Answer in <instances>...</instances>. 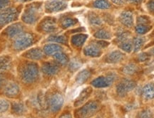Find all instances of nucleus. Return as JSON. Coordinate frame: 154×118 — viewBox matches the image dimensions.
I'll return each instance as SVG.
<instances>
[{
	"mask_svg": "<svg viewBox=\"0 0 154 118\" xmlns=\"http://www.w3.org/2000/svg\"><path fill=\"white\" fill-rule=\"evenodd\" d=\"M35 42V37L29 33H22L14 38L12 46L16 51L26 49Z\"/></svg>",
	"mask_w": 154,
	"mask_h": 118,
	"instance_id": "obj_2",
	"label": "nucleus"
},
{
	"mask_svg": "<svg viewBox=\"0 0 154 118\" xmlns=\"http://www.w3.org/2000/svg\"><path fill=\"white\" fill-rule=\"evenodd\" d=\"M143 96L147 100L153 99L154 98V86L153 84H148L144 87Z\"/></svg>",
	"mask_w": 154,
	"mask_h": 118,
	"instance_id": "obj_22",
	"label": "nucleus"
},
{
	"mask_svg": "<svg viewBox=\"0 0 154 118\" xmlns=\"http://www.w3.org/2000/svg\"><path fill=\"white\" fill-rule=\"evenodd\" d=\"M124 55V53H121V51H116L111 52L106 57V61L111 63H118V62L121 61L123 59Z\"/></svg>",
	"mask_w": 154,
	"mask_h": 118,
	"instance_id": "obj_20",
	"label": "nucleus"
},
{
	"mask_svg": "<svg viewBox=\"0 0 154 118\" xmlns=\"http://www.w3.org/2000/svg\"><path fill=\"white\" fill-rule=\"evenodd\" d=\"M66 3L61 0H52L46 4L45 9L47 12L53 13L62 11L66 9Z\"/></svg>",
	"mask_w": 154,
	"mask_h": 118,
	"instance_id": "obj_10",
	"label": "nucleus"
},
{
	"mask_svg": "<svg viewBox=\"0 0 154 118\" xmlns=\"http://www.w3.org/2000/svg\"><path fill=\"white\" fill-rule=\"evenodd\" d=\"M53 57L57 63H59V64L62 65H66L69 62L68 57H67L66 54L63 53L62 51H59L58 52V53H55L54 55H53Z\"/></svg>",
	"mask_w": 154,
	"mask_h": 118,
	"instance_id": "obj_23",
	"label": "nucleus"
},
{
	"mask_svg": "<svg viewBox=\"0 0 154 118\" xmlns=\"http://www.w3.org/2000/svg\"><path fill=\"white\" fill-rule=\"evenodd\" d=\"M2 91L3 93L8 98H15L19 95L20 89L17 83L14 81H9V82H6Z\"/></svg>",
	"mask_w": 154,
	"mask_h": 118,
	"instance_id": "obj_8",
	"label": "nucleus"
},
{
	"mask_svg": "<svg viewBox=\"0 0 154 118\" xmlns=\"http://www.w3.org/2000/svg\"><path fill=\"white\" fill-rule=\"evenodd\" d=\"M10 0H0V10L8 8Z\"/></svg>",
	"mask_w": 154,
	"mask_h": 118,
	"instance_id": "obj_36",
	"label": "nucleus"
},
{
	"mask_svg": "<svg viewBox=\"0 0 154 118\" xmlns=\"http://www.w3.org/2000/svg\"><path fill=\"white\" fill-rule=\"evenodd\" d=\"M113 2V3L116 4L117 5H122L126 2V0H111Z\"/></svg>",
	"mask_w": 154,
	"mask_h": 118,
	"instance_id": "obj_44",
	"label": "nucleus"
},
{
	"mask_svg": "<svg viewBox=\"0 0 154 118\" xmlns=\"http://www.w3.org/2000/svg\"><path fill=\"white\" fill-rule=\"evenodd\" d=\"M63 104V98L61 94L55 93L50 98L49 106L52 113H57L61 110Z\"/></svg>",
	"mask_w": 154,
	"mask_h": 118,
	"instance_id": "obj_9",
	"label": "nucleus"
},
{
	"mask_svg": "<svg viewBox=\"0 0 154 118\" xmlns=\"http://www.w3.org/2000/svg\"><path fill=\"white\" fill-rule=\"evenodd\" d=\"M61 117H72V116L69 115V114H68V115H61Z\"/></svg>",
	"mask_w": 154,
	"mask_h": 118,
	"instance_id": "obj_46",
	"label": "nucleus"
},
{
	"mask_svg": "<svg viewBox=\"0 0 154 118\" xmlns=\"http://www.w3.org/2000/svg\"><path fill=\"white\" fill-rule=\"evenodd\" d=\"M49 41L56 42V43L59 44H66L67 40L64 36H51L49 38Z\"/></svg>",
	"mask_w": 154,
	"mask_h": 118,
	"instance_id": "obj_30",
	"label": "nucleus"
},
{
	"mask_svg": "<svg viewBox=\"0 0 154 118\" xmlns=\"http://www.w3.org/2000/svg\"><path fill=\"white\" fill-rule=\"evenodd\" d=\"M121 23L127 27H131L134 24V19L133 14L130 11H124L120 16Z\"/></svg>",
	"mask_w": 154,
	"mask_h": 118,
	"instance_id": "obj_17",
	"label": "nucleus"
},
{
	"mask_svg": "<svg viewBox=\"0 0 154 118\" xmlns=\"http://www.w3.org/2000/svg\"><path fill=\"white\" fill-rule=\"evenodd\" d=\"M149 59V56L146 53L140 54L139 56H138V60H139L140 61H146Z\"/></svg>",
	"mask_w": 154,
	"mask_h": 118,
	"instance_id": "obj_40",
	"label": "nucleus"
},
{
	"mask_svg": "<svg viewBox=\"0 0 154 118\" xmlns=\"http://www.w3.org/2000/svg\"><path fill=\"white\" fill-rule=\"evenodd\" d=\"M59 51H62V48H61V46L58 45V44H47L44 48V53L49 56H53Z\"/></svg>",
	"mask_w": 154,
	"mask_h": 118,
	"instance_id": "obj_19",
	"label": "nucleus"
},
{
	"mask_svg": "<svg viewBox=\"0 0 154 118\" xmlns=\"http://www.w3.org/2000/svg\"><path fill=\"white\" fill-rule=\"evenodd\" d=\"M44 53L41 48H34L25 52L24 56L31 60H40L44 57Z\"/></svg>",
	"mask_w": 154,
	"mask_h": 118,
	"instance_id": "obj_14",
	"label": "nucleus"
},
{
	"mask_svg": "<svg viewBox=\"0 0 154 118\" xmlns=\"http://www.w3.org/2000/svg\"><path fill=\"white\" fill-rule=\"evenodd\" d=\"M151 29V27L146 24H139L136 27V32L138 34H144Z\"/></svg>",
	"mask_w": 154,
	"mask_h": 118,
	"instance_id": "obj_31",
	"label": "nucleus"
},
{
	"mask_svg": "<svg viewBox=\"0 0 154 118\" xmlns=\"http://www.w3.org/2000/svg\"><path fill=\"white\" fill-rule=\"evenodd\" d=\"M120 48L122 50H124V51L127 52V53H129L132 49V43L130 41L126 40L125 41H123L120 43Z\"/></svg>",
	"mask_w": 154,
	"mask_h": 118,
	"instance_id": "obj_32",
	"label": "nucleus"
},
{
	"mask_svg": "<svg viewBox=\"0 0 154 118\" xmlns=\"http://www.w3.org/2000/svg\"><path fill=\"white\" fill-rule=\"evenodd\" d=\"M59 67L53 63H45L42 65V71L47 75H54L59 72Z\"/></svg>",
	"mask_w": 154,
	"mask_h": 118,
	"instance_id": "obj_15",
	"label": "nucleus"
},
{
	"mask_svg": "<svg viewBox=\"0 0 154 118\" xmlns=\"http://www.w3.org/2000/svg\"><path fill=\"white\" fill-rule=\"evenodd\" d=\"M114 77L113 75H107V76H101L94 79L92 81V86L96 88H106L110 86L113 83Z\"/></svg>",
	"mask_w": 154,
	"mask_h": 118,
	"instance_id": "obj_11",
	"label": "nucleus"
},
{
	"mask_svg": "<svg viewBox=\"0 0 154 118\" xmlns=\"http://www.w3.org/2000/svg\"><path fill=\"white\" fill-rule=\"evenodd\" d=\"M84 53L87 56L99 57L101 54V48L96 44H92L84 48Z\"/></svg>",
	"mask_w": 154,
	"mask_h": 118,
	"instance_id": "obj_13",
	"label": "nucleus"
},
{
	"mask_svg": "<svg viewBox=\"0 0 154 118\" xmlns=\"http://www.w3.org/2000/svg\"><path fill=\"white\" fill-rule=\"evenodd\" d=\"M6 82H7V81H6L5 75H4L2 73H0V90H2Z\"/></svg>",
	"mask_w": 154,
	"mask_h": 118,
	"instance_id": "obj_39",
	"label": "nucleus"
},
{
	"mask_svg": "<svg viewBox=\"0 0 154 118\" xmlns=\"http://www.w3.org/2000/svg\"><path fill=\"white\" fill-rule=\"evenodd\" d=\"M150 54H151V55L154 56V48H153V49L151 50V51H150Z\"/></svg>",
	"mask_w": 154,
	"mask_h": 118,
	"instance_id": "obj_47",
	"label": "nucleus"
},
{
	"mask_svg": "<svg viewBox=\"0 0 154 118\" xmlns=\"http://www.w3.org/2000/svg\"><path fill=\"white\" fill-rule=\"evenodd\" d=\"M96 44L97 46H99L100 48H104L106 47V46L109 44V43L105 41H99L96 42Z\"/></svg>",
	"mask_w": 154,
	"mask_h": 118,
	"instance_id": "obj_41",
	"label": "nucleus"
},
{
	"mask_svg": "<svg viewBox=\"0 0 154 118\" xmlns=\"http://www.w3.org/2000/svg\"><path fill=\"white\" fill-rule=\"evenodd\" d=\"M38 11H39V7L36 5L35 4L28 6L22 15V21L28 24H34L39 17Z\"/></svg>",
	"mask_w": 154,
	"mask_h": 118,
	"instance_id": "obj_4",
	"label": "nucleus"
},
{
	"mask_svg": "<svg viewBox=\"0 0 154 118\" xmlns=\"http://www.w3.org/2000/svg\"><path fill=\"white\" fill-rule=\"evenodd\" d=\"M87 37L88 36L86 34H76V35L72 36V43L73 45L76 47H81L85 43Z\"/></svg>",
	"mask_w": 154,
	"mask_h": 118,
	"instance_id": "obj_21",
	"label": "nucleus"
},
{
	"mask_svg": "<svg viewBox=\"0 0 154 118\" xmlns=\"http://www.w3.org/2000/svg\"><path fill=\"white\" fill-rule=\"evenodd\" d=\"M81 63L80 62L77 60H73L72 61H71L70 65H69V68L72 71H76L80 67Z\"/></svg>",
	"mask_w": 154,
	"mask_h": 118,
	"instance_id": "obj_35",
	"label": "nucleus"
},
{
	"mask_svg": "<svg viewBox=\"0 0 154 118\" xmlns=\"http://www.w3.org/2000/svg\"><path fill=\"white\" fill-rule=\"evenodd\" d=\"M137 21L139 24H147L149 22V18L145 16H140L137 19Z\"/></svg>",
	"mask_w": 154,
	"mask_h": 118,
	"instance_id": "obj_37",
	"label": "nucleus"
},
{
	"mask_svg": "<svg viewBox=\"0 0 154 118\" xmlns=\"http://www.w3.org/2000/svg\"><path fill=\"white\" fill-rule=\"evenodd\" d=\"M25 111V107L23 104L19 102H14L12 105V112L15 114H22Z\"/></svg>",
	"mask_w": 154,
	"mask_h": 118,
	"instance_id": "obj_27",
	"label": "nucleus"
},
{
	"mask_svg": "<svg viewBox=\"0 0 154 118\" xmlns=\"http://www.w3.org/2000/svg\"><path fill=\"white\" fill-rule=\"evenodd\" d=\"M99 109V105L96 102H88L76 112L77 116L82 117H91Z\"/></svg>",
	"mask_w": 154,
	"mask_h": 118,
	"instance_id": "obj_5",
	"label": "nucleus"
},
{
	"mask_svg": "<svg viewBox=\"0 0 154 118\" xmlns=\"http://www.w3.org/2000/svg\"><path fill=\"white\" fill-rule=\"evenodd\" d=\"M110 6V4L107 0H96L94 3V7L101 9H109Z\"/></svg>",
	"mask_w": 154,
	"mask_h": 118,
	"instance_id": "obj_25",
	"label": "nucleus"
},
{
	"mask_svg": "<svg viewBox=\"0 0 154 118\" xmlns=\"http://www.w3.org/2000/svg\"><path fill=\"white\" fill-rule=\"evenodd\" d=\"M147 7L151 12L154 13V0H151L147 5Z\"/></svg>",
	"mask_w": 154,
	"mask_h": 118,
	"instance_id": "obj_43",
	"label": "nucleus"
},
{
	"mask_svg": "<svg viewBox=\"0 0 154 118\" xmlns=\"http://www.w3.org/2000/svg\"><path fill=\"white\" fill-rule=\"evenodd\" d=\"M19 75L22 81L25 83L30 84L33 83L38 78V65L34 62H28L22 65Z\"/></svg>",
	"mask_w": 154,
	"mask_h": 118,
	"instance_id": "obj_1",
	"label": "nucleus"
},
{
	"mask_svg": "<svg viewBox=\"0 0 154 118\" xmlns=\"http://www.w3.org/2000/svg\"><path fill=\"white\" fill-rule=\"evenodd\" d=\"M76 20H75V19L72 18H66L62 21L61 25H62L63 28H69V27L74 26V25L76 24Z\"/></svg>",
	"mask_w": 154,
	"mask_h": 118,
	"instance_id": "obj_33",
	"label": "nucleus"
},
{
	"mask_svg": "<svg viewBox=\"0 0 154 118\" xmlns=\"http://www.w3.org/2000/svg\"><path fill=\"white\" fill-rule=\"evenodd\" d=\"M144 40L142 38H135L134 39V46L135 52L139 51L140 48L143 46Z\"/></svg>",
	"mask_w": 154,
	"mask_h": 118,
	"instance_id": "obj_34",
	"label": "nucleus"
},
{
	"mask_svg": "<svg viewBox=\"0 0 154 118\" xmlns=\"http://www.w3.org/2000/svg\"><path fill=\"white\" fill-rule=\"evenodd\" d=\"M91 92H92V89L90 88V87L84 89V90L81 92L78 98H77L76 101H75L74 106H76V107H79V106L82 105V104L84 103V102H86V100L89 98Z\"/></svg>",
	"mask_w": 154,
	"mask_h": 118,
	"instance_id": "obj_16",
	"label": "nucleus"
},
{
	"mask_svg": "<svg viewBox=\"0 0 154 118\" xmlns=\"http://www.w3.org/2000/svg\"><path fill=\"white\" fill-rule=\"evenodd\" d=\"M10 107V104L7 100L0 98V114H2L8 111Z\"/></svg>",
	"mask_w": 154,
	"mask_h": 118,
	"instance_id": "obj_29",
	"label": "nucleus"
},
{
	"mask_svg": "<svg viewBox=\"0 0 154 118\" xmlns=\"http://www.w3.org/2000/svg\"><path fill=\"white\" fill-rule=\"evenodd\" d=\"M94 36L96 38H99V39H109L111 38V34L109 32H108L105 29H100L98 32H96L94 34Z\"/></svg>",
	"mask_w": 154,
	"mask_h": 118,
	"instance_id": "obj_26",
	"label": "nucleus"
},
{
	"mask_svg": "<svg viewBox=\"0 0 154 118\" xmlns=\"http://www.w3.org/2000/svg\"><path fill=\"white\" fill-rule=\"evenodd\" d=\"M137 70L138 68L135 64H128L124 67L123 71H124L125 74L132 75L134 74V73L137 71Z\"/></svg>",
	"mask_w": 154,
	"mask_h": 118,
	"instance_id": "obj_28",
	"label": "nucleus"
},
{
	"mask_svg": "<svg viewBox=\"0 0 154 118\" xmlns=\"http://www.w3.org/2000/svg\"><path fill=\"white\" fill-rule=\"evenodd\" d=\"M90 22L92 24L94 25H100L101 24V20L98 17L93 16L91 17V19H90Z\"/></svg>",
	"mask_w": 154,
	"mask_h": 118,
	"instance_id": "obj_38",
	"label": "nucleus"
},
{
	"mask_svg": "<svg viewBox=\"0 0 154 118\" xmlns=\"http://www.w3.org/2000/svg\"><path fill=\"white\" fill-rule=\"evenodd\" d=\"M136 87V83L133 80L125 79L123 80L116 87L117 93L120 97H124L126 95L134 89Z\"/></svg>",
	"mask_w": 154,
	"mask_h": 118,
	"instance_id": "obj_7",
	"label": "nucleus"
},
{
	"mask_svg": "<svg viewBox=\"0 0 154 118\" xmlns=\"http://www.w3.org/2000/svg\"><path fill=\"white\" fill-rule=\"evenodd\" d=\"M18 16V11L14 8L8 7L3 10H0V28L17 20Z\"/></svg>",
	"mask_w": 154,
	"mask_h": 118,
	"instance_id": "obj_3",
	"label": "nucleus"
},
{
	"mask_svg": "<svg viewBox=\"0 0 154 118\" xmlns=\"http://www.w3.org/2000/svg\"><path fill=\"white\" fill-rule=\"evenodd\" d=\"M24 26L20 23H16V24H11L10 26H7L4 30V34L7 37L11 38H14L17 36L20 35L21 34L24 33Z\"/></svg>",
	"mask_w": 154,
	"mask_h": 118,
	"instance_id": "obj_6",
	"label": "nucleus"
},
{
	"mask_svg": "<svg viewBox=\"0 0 154 118\" xmlns=\"http://www.w3.org/2000/svg\"><path fill=\"white\" fill-rule=\"evenodd\" d=\"M40 28L44 32L51 33L55 32L57 29L56 21L53 18L45 19L40 24Z\"/></svg>",
	"mask_w": 154,
	"mask_h": 118,
	"instance_id": "obj_12",
	"label": "nucleus"
},
{
	"mask_svg": "<svg viewBox=\"0 0 154 118\" xmlns=\"http://www.w3.org/2000/svg\"><path fill=\"white\" fill-rule=\"evenodd\" d=\"M91 76V72H90L88 70H83L82 71L79 73L77 75L76 78V82L79 84H82V83H85L86 80L89 78V77Z\"/></svg>",
	"mask_w": 154,
	"mask_h": 118,
	"instance_id": "obj_24",
	"label": "nucleus"
},
{
	"mask_svg": "<svg viewBox=\"0 0 154 118\" xmlns=\"http://www.w3.org/2000/svg\"><path fill=\"white\" fill-rule=\"evenodd\" d=\"M140 117H152V114L151 113V111L149 110H146V111L142 112L141 114L140 115Z\"/></svg>",
	"mask_w": 154,
	"mask_h": 118,
	"instance_id": "obj_42",
	"label": "nucleus"
},
{
	"mask_svg": "<svg viewBox=\"0 0 154 118\" xmlns=\"http://www.w3.org/2000/svg\"><path fill=\"white\" fill-rule=\"evenodd\" d=\"M128 1H130L131 2L133 3H140L142 0H128Z\"/></svg>",
	"mask_w": 154,
	"mask_h": 118,
	"instance_id": "obj_45",
	"label": "nucleus"
},
{
	"mask_svg": "<svg viewBox=\"0 0 154 118\" xmlns=\"http://www.w3.org/2000/svg\"><path fill=\"white\" fill-rule=\"evenodd\" d=\"M11 66V59L8 56H0V73H4L10 69Z\"/></svg>",
	"mask_w": 154,
	"mask_h": 118,
	"instance_id": "obj_18",
	"label": "nucleus"
},
{
	"mask_svg": "<svg viewBox=\"0 0 154 118\" xmlns=\"http://www.w3.org/2000/svg\"><path fill=\"white\" fill-rule=\"evenodd\" d=\"M21 2H26V1H30V0H19Z\"/></svg>",
	"mask_w": 154,
	"mask_h": 118,
	"instance_id": "obj_48",
	"label": "nucleus"
}]
</instances>
